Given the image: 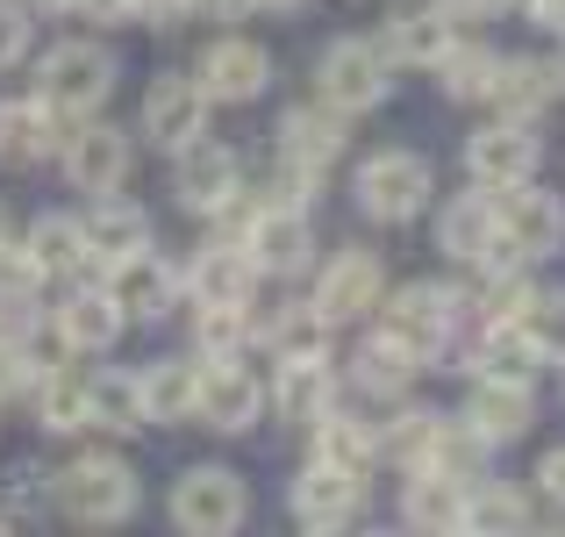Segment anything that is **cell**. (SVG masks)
<instances>
[{"label": "cell", "mask_w": 565, "mask_h": 537, "mask_svg": "<svg viewBox=\"0 0 565 537\" xmlns=\"http://www.w3.org/2000/svg\"><path fill=\"white\" fill-rule=\"evenodd\" d=\"M451 8H458V14H466V22H472V14H509L515 0H451Z\"/></svg>", "instance_id": "obj_50"}, {"label": "cell", "mask_w": 565, "mask_h": 537, "mask_svg": "<svg viewBox=\"0 0 565 537\" xmlns=\"http://www.w3.org/2000/svg\"><path fill=\"white\" fill-rule=\"evenodd\" d=\"M172 193H180L193 215H222V208H230L236 193H244V166H236L230 144L193 137V144H180V166H172Z\"/></svg>", "instance_id": "obj_13"}, {"label": "cell", "mask_w": 565, "mask_h": 537, "mask_svg": "<svg viewBox=\"0 0 565 537\" xmlns=\"http://www.w3.org/2000/svg\"><path fill=\"white\" fill-rule=\"evenodd\" d=\"M137 502H143V487H137V473L122 466V459H108V452H86V459H72L65 473H57V509L72 516V524H129L137 516Z\"/></svg>", "instance_id": "obj_2"}, {"label": "cell", "mask_w": 565, "mask_h": 537, "mask_svg": "<svg viewBox=\"0 0 565 537\" xmlns=\"http://www.w3.org/2000/svg\"><path fill=\"white\" fill-rule=\"evenodd\" d=\"M72 137V115H57L51 101H0V166H43L57 144Z\"/></svg>", "instance_id": "obj_17"}, {"label": "cell", "mask_w": 565, "mask_h": 537, "mask_svg": "<svg viewBox=\"0 0 565 537\" xmlns=\"http://www.w3.org/2000/svg\"><path fill=\"white\" fill-rule=\"evenodd\" d=\"M494 208H501V244H509L523 265L558 259V244H565V201L558 193H544L537 179H523V187H509Z\"/></svg>", "instance_id": "obj_9"}, {"label": "cell", "mask_w": 565, "mask_h": 537, "mask_svg": "<svg viewBox=\"0 0 565 537\" xmlns=\"http://www.w3.org/2000/svg\"><path fill=\"white\" fill-rule=\"evenodd\" d=\"M365 509V473H344V466H308L301 481H294V516H301L308 530H344L351 516Z\"/></svg>", "instance_id": "obj_20"}, {"label": "cell", "mask_w": 565, "mask_h": 537, "mask_svg": "<svg viewBox=\"0 0 565 537\" xmlns=\"http://www.w3.org/2000/svg\"><path fill=\"white\" fill-rule=\"evenodd\" d=\"M86 394H94V430H115V438L143 430V394H137V380H122V372H100V380H86Z\"/></svg>", "instance_id": "obj_41"}, {"label": "cell", "mask_w": 565, "mask_h": 537, "mask_svg": "<svg viewBox=\"0 0 565 537\" xmlns=\"http://www.w3.org/2000/svg\"><path fill=\"white\" fill-rule=\"evenodd\" d=\"M494 65H501V57L487 51V43H466V36H458L429 72L444 80V94H451V101H487V86H494Z\"/></svg>", "instance_id": "obj_38"}, {"label": "cell", "mask_w": 565, "mask_h": 537, "mask_svg": "<svg viewBox=\"0 0 565 537\" xmlns=\"http://www.w3.org/2000/svg\"><path fill=\"white\" fill-rule=\"evenodd\" d=\"M530 415H537V401H530V387H523V380H480V387H472V401H466V423L480 430L487 444L523 438Z\"/></svg>", "instance_id": "obj_24"}, {"label": "cell", "mask_w": 565, "mask_h": 537, "mask_svg": "<svg viewBox=\"0 0 565 537\" xmlns=\"http://www.w3.org/2000/svg\"><path fill=\"white\" fill-rule=\"evenodd\" d=\"M316 86H322V101H330L337 115H365V108H380V101L394 94V57H386L380 43H365V36H344V43L322 51Z\"/></svg>", "instance_id": "obj_4"}, {"label": "cell", "mask_w": 565, "mask_h": 537, "mask_svg": "<svg viewBox=\"0 0 565 537\" xmlns=\"http://www.w3.org/2000/svg\"><path fill=\"white\" fill-rule=\"evenodd\" d=\"M29 259L43 265V280H72L94 265V251H86V230L72 215H36V230H29Z\"/></svg>", "instance_id": "obj_33"}, {"label": "cell", "mask_w": 565, "mask_h": 537, "mask_svg": "<svg viewBox=\"0 0 565 537\" xmlns=\"http://www.w3.org/2000/svg\"><path fill=\"white\" fill-rule=\"evenodd\" d=\"M129 14H143L151 29H172L180 14H193V0H129Z\"/></svg>", "instance_id": "obj_46"}, {"label": "cell", "mask_w": 565, "mask_h": 537, "mask_svg": "<svg viewBox=\"0 0 565 537\" xmlns=\"http://www.w3.org/2000/svg\"><path fill=\"white\" fill-rule=\"evenodd\" d=\"M515 323H523V337L537 345V358H558L565 366V294H537Z\"/></svg>", "instance_id": "obj_44"}, {"label": "cell", "mask_w": 565, "mask_h": 537, "mask_svg": "<svg viewBox=\"0 0 565 537\" xmlns=\"http://www.w3.org/2000/svg\"><path fill=\"white\" fill-rule=\"evenodd\" d=\"M530 524V502L515 487H494V481H472L466 487V516L458 530H480V537H501V530H523Z\"/></svg>", "instance_id": "obj_37"}, {"label": "cell", "mask_w": 565, "mask_h": 537, "mask_svg": "<svg viewBox=\"0 0 565 537\" xmlns=\"http://www.w3.org/2000/svg\"><path fill=\"white\" fill-rule=\"evenodd\" d=\"M458 302H466V294L408 280L401 294H380V337H394L415 366H429V358H444V345H451V330H458Z\"/></svg>", "instance_id": "obj_1"}, {"label": "cell", "mask_w": 565, "mask_h": 537, "mask_svg": "<svg viewBox=\"0 0 565 537\" xmlns=\"http://www.w3.org/2000/svg\"><path fill=\"white\" fill-rule=\"evenodd\" d=\"M537 166H544V137H537V123H515V115L487 123L480 137L466 144V172H472V187H487V193H509V187H523V179H537Z\"/></svg>", "instance_id": "obj_5"}, {"label": "cell", "mask_w": 565, "mask_h": 537, "mask_svg": "<svg viewBox=\"0 0 565 537\" xmlns=\"http://www.w3.org/2000/svg\"><path fill=\"white\" fill-rule=\"evenodd\" d=\"M472 366H480V380H537V345L523 337V323H487L480 330V351H472Z\"/></svg>", "instance_id": "obj_31"}, {"label": "cell", "mask_w": 565, "mask_h": 537, "mask_svg": "<svg viewBox=\"0 0 565 537\" xmlns=\"http://www.w3.org/2000/svg\"><path fill=\"white\" fill-rule=\"evenodd\" d=\"M36 423L57 430V438H72V430H94V394H86V380H65V372H43L36 394Z\"/></svg>", "instance_id": "obj_36"}, {"label": "cell", "mask_w": 565, "mask_h": 537, "mask_svg": "<svg viewBox=\"0 0 565 537\" xmlns=\"http://www.w3.org/2000/svg\"><path fill=\"white\" fill-rule=\"evenodd\" d=\"M193 80L207 86V101H258L265 86H273V57L250 36H215L201 51V72H193Z\"/></svg>", "instance_id": "obj_18"}, {"label": "cell", "mask_w": 565, "mask_h": 537, "mask_svg": "<svg viewBox=\"0 0 565 537\" xmlns=\"http://www.w3.org/2000/svg\"><path fill=\"white\" fill-rule=\"evenodd\" d=\"M437 251L458 265H523L509 244H501V208L494 193H451V201L437 208Z\"/></svg>", "instance_id": "obj_6"}, {"label": "cell", "mask_w": 565, "mask_h": 537, "mask_svg": "<svg viewBox=\"0 0 565 537\" xmlns=\"http://www.w3.org/2000/svg\"><path fill=\"white\" fill-rule=\"evenodd\" d=\"M236 244H244L250 265H258V273H273V280L308 273V259H316V230H308V215H301V208H287V201L250 208Z\"/></svg>", "instance_id": "obj_7"}, {"label": "cell", "mask_w": 565, "mask_h": 537, "mask_svg": "<svg viewBox=\"0 0 565 537\" xmlns=\"http://www.w3.org/2000/svg\"><path fill=\"white\" fill-rule=\"evenodd\" d=\"M29 14H72V0H29Z\"/></svg>", "instance_id": "obj_52"}, {"label": "cell", "mask_w": 565, "mask_h": 537, "mask_svg": "<svg viewBox=\"0 0 565 537\" xmlns=\"http://www.w3.org/2000/svg\"><path fill=\"white\" fill-rule=\"evenodd\" d=\"M415 358L394 345V337H373V345H365L359 358H351V380L365 387V394H408V380H415Z\"/></svg>", "instance_id": "obj_39"}, {"label": "cell", "mask_w": 565, "mask_h": 537, "mask_svg": "<svg viewBox=\"0 0 565 537\" xmlns=\"http://www.w3.org/2000/svg\"><path fill=\"white\" fill-rule=\"evenodd\" d=\"M330 330L337 323L322 316L316 302H287L258 323V337L273 345V358H330Z\"/></svg>", "instance_id": "obj_28"}, {"label": "cell", "mask_w": 565, "mask_h": 537, "mask_svg": "<svg viewBox=\"0 0 565 537\" xmlns=\"http://www.w3.org/2000/svg\"><path fill=\"white\" fill-rule=\"evenodd\" d=\"M57 337H65V351H108L122 337V308L108 302V287H79L57 302Z\"/></svg>", "instance_id": "obj_25"}, {"label": "cell", "mask_w": 565, "mask_h": 537, "mask_svg": "<svg viewBox=\"0 0 565 537\" xmlns=\"http://www.w3.org/2000/svg\"><path fill=\"white\" fill-rule=\"evenodd\" d=\"M172 294H180V273H172L151 244L108 265V302L122 308V323H158L172 308Z\"/></svg>", "instance_id": "obj_15"}, {"label": "cell", "mask_w": 565, "mask_h": 537, "mask_svg": "<svg viewBox=\"0 0 565 537\" xmlns=\"http://www.w3.org/2000/svg\"><path fill=\"white\" fill-rule=\"evenodd\" d=\"M279 158L301 172H330L337 158H344V115L330 108V101H316V108H287L279 115Z\"/></svg>", "instance_id": "obj_21"}, {"label": "cell", "mask_w": 565, "mask_h": 537, "mask_svg": "<svg viewBox=\"0 0 565 537\" xmlns=\"http://www.w3.org/2000/svg\"><path fill=\"white\" fill-rule=\"evenodd\" d=\"M0 236H8V215H0Z\"/></svg>", "instance_id": "obj_55"}, {"label": "cell", "mask_w": 565, "mask_h": 537, "mask_svg": "<svg viewBox=\"0 0 565 537\" xmlns=\"http://www.w3.org/2000/svg\"><path fill=\"white\" fill-rule=\"evenodd\" d=\"M273 401L287 423H316L322 409H337V380H330V358H279V380Z\"/></svg>", "instance_id": "obj_26"}, {"label": "cell", "mask_w": 565, "mask_h": 537, "mask_svg": "<svg viewBox=\"0 0 565 537\" xmlns=\"http://www.w3.org/2000/svg\"><path fill=\"white\" fill-rule=\"evenodd\" d=\"M57 151H65V179L79 193H122L129 166H137L129 137H122V129H108V123H72V137L57 144Z\"/></svg>", "instance_id": "obj_14"}, {"label": "cell", "mask_w": 565, "mask_h": 537, "mask_svg": "<svg viewBox=\"0 0 565 537\" xmlns=\"http://www.w3.org/2000/svg\"><path fill=\"white\" fill-rule=\"evenodd\" d=\"M437 430H444V415H429V409H401V415H386L380 423V452L394 459V466H423L429 459V444H437Z\"/></svg>", "instance_id": "obj_40"}, {"label": "cell", "mask_w": 565, "mask_h": 537, "mask_svg": "<svg viewBox=\"0 0 565 537\" xmlns=\"http://www.w3.org/2000/svg\"><path fill=\"white\" fill-rule=\"evenodd\" d=\"M193 8H201V14H215V22H236V14H250L258 0H193Z\"/></svg>", "instance_id": "obj_48"}, {"label": "cell", "mask_w": 565, "mask_h": 537, "mask_svg": "<svg viewBox=\"0 0 565 537\" xmlns=\"http://www.w3.org/2000/svg\"><path fill=\"white\" fill-rule=\"evenodd\" d=\"M36 294H43V265L29 259V244H8V236H0V308L29 316Z\"/></svg>", "instance_id": "obj_43"}, {"label": "cell", "mask_w": 565, "mask_h": 537, "mask_svg": "<svg viewBox=\"0 0 565 537\" xmlns=\"http://www.w3.org/2000/svg\"><path fill=\"white\" fill-rule=\"evenodd\" d=\"M250 337H258L250 302H201V316H193V345H201V358H236Z\"/></svg>", "instance_id": "obj_34"}, {"label": "cell", "mask_w": 565, "mask_h": 537, "mask_svg": "<svg viewBox=\"0 0 565 537\" xmlns=\"http://www.w3.org/2000/svg\"><path fill=\"white\" fill-rule=\"evenodd\" d=\"M207 86L193 80V72H158L151 94H143V137L166 144V151H180V144L207 137Z\"/></svg>", "instance_id": "obj_12"}, {"label": "cell", "mask_w": 565, "mask_h": 537, "mask_svg": "<svg viewBox=\"0 0 565 537\" xmlns=\"http://www.w3.org/2000/svg\"><path fill=\"white\" fill-rule=\"evenodd\" d=\"M308 430H316V459H322V466L365 473V466L380 459V423H359V415H337V409H322Z\"/></svg>", "instance_id": "obj_30"}, {"label": "cell", "mask_w": 565, "mask_h": 537, "mask_svg": "<svg viewBox=\"0 0 565 537\" xmlns=\"http://www.w3.org/2000/svg\"><path fill=\"white\" fill-rule=\"evenodd\" d=\"M193 387H201V366H186V358H158V366H143L137 372L143 423H186V415H193Z\"/></svg>", "instance_id": "obj_29"}, {"label": "cell", "mask_w": 565, "mask_h": 537, "mask_svg": "<svg viewBox=\"0 0 565 537\" xmlns=\"http://www.w3.org/2000/svg\"><path fill=\"white\" fill-rule=\"evenodd\" d=\"M552 94H558V72L544 57H501L494 86H487V101H501V115H515V123H537Z\"/></svg>", "instance_id": "obj_27"}, {"label": "cell", "mask_w": 565, "mask_h": 537, "mask_svg": "<svg viewBox=\"0 0 565 537\" xmlns=\"http://www.w3.org/2000/svg\"><path fill=\"white\" fill-rule=\"evenodd\" d=\"M244 509H250V495H244V481H236L230 466H193L186 481L172 487V524L193 530V537L236 530V524H244Z\"/></svg>", "instance_id": "obj_10"}, {"label": "cell", "mask_w": 565, "mask_h": 537, "mask_svg": "<svg viewBox=\"0 0 565 537\" xmlns=\"http://www.w3.org/2000/svg\"><path fill=\"white\" fill-rule=\"evenodd\" d=\"M29 29H36L29 22V0H0V72L29 57Z\"/></svg>", "instance_id": "obj_45"}, {"label": "cell", "mask_w": 565, "mask_h": 537, "mask_svg": "<svg viewBox=\"0 0 565 537\" xmlns=\"http://www.w3.org/2000/svg\"><path fill=\"white\" fill-rule=\"evenodd\" d=\"M115 94V57L100 43H57L51 57L36 65V101H51L57 115L86 123L94 108H108Z\"/></svg>", "instance_id": "obj_3"}, {"label": "cell", "mask_w": 565, "mask_h": 537, "mask_svg": "<svg viewBox=\"0 0 565 537\" xmlns=\"http://www.w3.org/2000/svg\"><path fill=\"white\" fill-rule=\"evenodd\" d=\"M487 287H480V316L487 323H515L530 302H537V287L523 280V265H480Z\"/></svg>", "instance_id": "obj_42"}, {"label": "cell", "mask_w": 565, "mask_h": 537, "mask_svg": "<svg viewBox=\"0 0 565 537\" xmlns=\"http://www.w3.org/2000/svg\"><path fill=\"white\" fill-rule=\"evenodd\" d=\"M72 14H94V22H129V0H72Z\"/></svg>", "instance_id": "obj_47"}, {"label": "cell", "mask_w": 565, "mask_h": 537, "mask_svg": "<svg viewBox=\"0 0 565 537\" xmlns=\"http://www.w3.org/2000/svg\"><path fill=\"white\" fill-rule=\"evenodd\" d=\"M552 72H558V86H565V57H558V65H552Z\"/></svg>", "instance_id": "obj_54"}, {"label": "cell", "mask_w": 565, "mask_h": 537, "mask_svg": "<svg viewBox=\"0 0 565 537\" xmlns=\"http://www.w3.org/2000/svg\"><path fill=\"white\" fill-rule=\"evenodd\" d=\"M458 36H466V14H458L451 0H429V8H408V14H394V22H386V43H380V51L394 57V65H437Z\"/></svg>", "instance_id": "obj_19"}, {"label": "cell", "mask_w": 565, "mask_h": 537, "mask_svg": "<svg viewBox=\"0 0 565 537\" xmlns=\"http://www.w3.org/2000/svg\"><path fill=\"white\" fill-rule=\"evenodd\" d=\"M250 287H258V265H250L244 244H207L201 259L186 265L193 308H201V302H250Z\"/></svg>", "instance_id": "obj_23"}, {"label": "cell", "mask_w": 565, "mask_h": 537, "mask_svg": "<svg viewBox=\"0 0 565 537\" xmlns=\"http://www.w3.org/2000/svg\"><path fill=\"white\" fill-rule=\"evenodd\" d=\"M193 415H201L207 430H222V438H236V430H250L265 415V387L250 366H236V358H207L201 366V387H193Z\"/></svg>", "instance_id": "obj_11"}, {"label": "cell", "mask_w": 565, "mask_h": 537, "mask_svg": "<svg viewBox=\"0 0 565 537\" xmlns=\"http://www.w3.org/2000/svg\"><path fill=\"white\" fill-rule=\"evenodd\" d=\"M79 230H86L94 265H115V259H129V251L151 244V215H143L137 201H122V193H94V215H86Z\"/></svg>", "instance_id": "obj_22"}, {"label": "cell", "mask_w": 565, "mask_h": 537, "mask_svg": "<svg viewBox=\"0 0 565 537\" xmlns=\"http://www.w3.org/2000/svg\"><path fill=\"white\" fill-rule=\"evenodd\" d=\"M359 208L373 222H415L429 208V166L415 151H373L359 166Z\"/></svg>", "instance_id": "obj_8"}, {"label": "cell", "mask_w": 565, "mask_h": 537, "mask_svg": "<svg viewBox=\"0 0 565 537\" xmlns=\"http://www.w3.org/2000/svg\"><path fill=\"white\" fill-rule=\"evenodd\" d=\"M258 8H301V0H258Z\"/></svg>", "instance_id": "obj_53"}, {"label": "cell", "mask_w": 565, "mask_h": 537, "mask_svg": "<svg viewBox=\"0 0 565 537\" xmlns=\"http://www.w3.org/2000/svg\"><path fill=\"white\" fill-rule=\"evenodd\" d=\"M401 516H408L415 530H458V516H466V487L444 481V473L415 466V481L401 487Z\"/></svg>", "instance_id": "obj_32"}, {"label": "cell", "mask_w": 565, "mask_h": 537, "mask_svg": "<svg viewBox=\"0 0 565 537\" xmlns=\"http://www.w3.org/2000/svg\"><path fill=\"white\" fill-rule=\"evenodd\" d=\"M380 294H386V273H380V251H337L330 265H322V280H316V308L330 323H351V316H373L380 308Z\"/></svg>", "instance_id": "obj_16"}, {"label": "cell", "mask_w": 565, "mask_h": 537, "mask_svg": "<svg viewBox=\"0 0 565 537\" xmlns=\"http://www.w3.org/2000/svg\"><path fill=\"white\" fill-rule=\"evenodd\" d=\"M537 481L552 487V495H565V452H544V466H537Z\"/></svg>", "instance_id": "obj_49"}, {"label": "cell", "mask_w": 565, "mask_h": 537, "mask_svg": "<svg viewBox=\"0 0 565 537\" xmlns=\"http://www.w3.org/2000/svg\"><path fill=\"white\" fill-rule=\"evenodd\" d=\"M537 22H544V29H558V36H565V0H537Z\"/></svg>", "instance_id": "obj_51"}, {"label": "cell", "mask_w": 565, "mask_h": 537, "mask_svg": "<svg viewBox=\"0 0 565 537\" xmlns=\"http://www.w3.org/2000/svg\"><path fill=\"white\" fill-rule=\"evenodd\" d=\"M487 452H494V444H487L472 423H444L423 466H429V473H444V481H458V487H472V481H487Z\"/></svg>", "instance_id": "obj_35"}]
</instances>
